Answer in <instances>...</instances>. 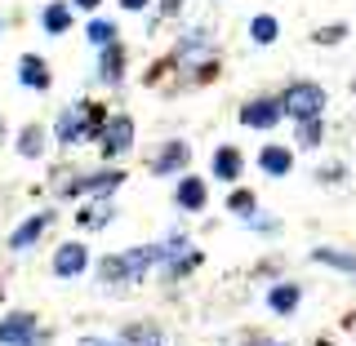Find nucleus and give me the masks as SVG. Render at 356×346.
I'll use <instances>...</instances> for the list:
<instances>
[{
	"label": "nucleus",
	"mask_w": 356,
	"mask_h": 346,
	"mask_svg": "<svg viewBox=\"0 0 356 346\" xmlns=\"http://www.w3.org/2000/svg\"><path fill=\"white\" fill-rule=\"evenodd\" d=\"M120 342H125V346H161V333H156V329H129Z\"/></svg>",
	"instance_id": "obj_20"
},
{
	"label": "nucleus",
	"mask_w": 356,
	"mask_h": 346,
	"mask_svg": "<svg viewBox=\"0 0 356 346\" xmlns=\"http://www.w3.org/2000/svg\"><path fill=\"white\" fill-rule=\"evenodd\" d=\"M76 5H81V9H94V5H98V0H76Z\"/></svg>",
	"instance_id": "obj_30"
},
{
	"label": "nucleus",
	"mask_w": 356,
	"mask_h": 346,
	"mask_svg": "<svg viewBox=\"0 0 356 346\" xmlns=\"http://www.w3.org/2000/svg\"><path fill=\"white\" fill-rule=\"evenodd\" d=\"M67 27H72V5H49L44 9V31L58 36V31H67Z\"/></svg>",
	"instance_id": "obj_13"
},
{
	"label": "nucleus",
	"mask_w": 356,
	"mask_h": 346,
	"mask_svg": "<svg viewBox=\"0 0 356 346\" xmlns=\"http://www.w3.org/2000/svg\"><path fill=\"white\" fill-rule=\"evenodd\" d=\"M81 346H125V342H120V338H107V342L103 338H85Z\"/></svg>",
	"instance_id": "obj_26"
},
{
	"label": "nucleus",
	"mask_w": 356,
	"mask_h": 346,
	"mask_svg": "<svg viewBox=\"0 0 356 346\" xmlns=\"http://www.w3.org/2000/svg\"><path fill=\"white\" fill-rule=\"evenodd\" d=\"M156 262V249H129V253H120V266H125V280H138L143 271Z\"/></svg>",
	"instance_id": "obj_8"
},
{
	"label": "nucleus",
	"mask_w": 356,
	"mask_h": 346,
	"mask_svg": "<svg viewBox=\"0 0 356 346\" xmlns=\"http://www.w3.org/2000/svg\"><path fill=\"white\" fill-rule=\"evenodd\" d=\"M321 107H325V94H321L316 85H289L285 98H281V111L294 120H316Z\"/></svg>",
	"instance_id": "obj_2"
},
{
	"label": "nucleus",
	"mask_w": 356,
	"mask_h": 346,
	"mask_svg": "<svg viewBox=\"0 0 356 346\" xmlns=\"http://www.w3.org/2000/svg\"><path fill=\"white\" fill-rule=\"evenodd\" d=\"M120 5H125V9H143V5H147V0H120Z\"/></svg>",
	"instance_id": "obj_29"
},
{
	"label": "nucleus",
	"mask_w": 356,
	"mask_h": 346,
	"mask_svg": "<svg viewBox=\"0 0 356 346\" xmlns=\"http://www.w3.org/2000/svg\"><path fill=\"white\" fill-rule=\"evenodd\" d=\"M178 5H183V0H161V9H165V14H174Z\"/></svg>",
	"instance_id": "obj_28"
},
{
	"label": "nucleus",
	"mask_w": 356,
	"mask_h": 346,
	"mask_svg": "<svg viewBox=\"0 0 356 346\" xmlns=\"http://www.w3.org/2000/svg\"><path fill=\"white\" fill-rule=\"evenodd\" d=\"M178 205H183V209H200V205H205V182H200V178H183V182H178Z\"/></svg>",
	"instance_id": "obj_10"
},
{
	"label": "nucleus",
	"mask_w": 356,
	"mask_h": 346,
	"mask_svg": "<svg viewBox=\"0 0 356 346\" xmlns=\"http://www.w3.org/2000/svg\"><path fill=\"white\" fill-rule=\"evenodd\" d=\"M272 306H276V311H294V306H298V288H294V284L272 288Z\"/></svg>",
	"instance_id": "obj_17"
},
{
	"label": "nucleus",
	"mask_w": 356,
	"mask_h": 346,
	"mask_svg": "<svg viewBox=\"0 0 356 346\" xmlns=\"http://www.w3.org/2000/svg\"><path fill=\"white\" fill-rule=\"evenodd\" d=\"M321 133H325V129H321V120H303V129H298V142H303V147H316Z\"/></svg>",
	"instance_id": "obj_24"
},
{
	"label": "nucleus",
	"mask_w": 356,
	"mask_h": 346,
	"mask_svg": "<svg viewBox=\"0 0 356 346\" xmlns=\"http://www.w3.org/2000/svg\"><path fill=\"white\" fill-rule=\"evenodd\" d=\"M107 222H111V209L107 205H94V209H85V214H81V227L85 231H98V227H107Z\"/></svg>",
	"instance_id": "obj_16"
},
{
	"label": "nucleus",
	"mask_w": 356,
	"mask_h": 346,
	"mask_svg": "<svg viewBox=\"0 0 356 346\" xmlns=\"http://www.w3.org/2000/svg\"><path fill=\"white\" fill-rule=\"evenodd\" d=\"M18 80L27 85V89H44V85H49V67L27 53V58H22V67H18Z\"/></svg>",
	"instance_id": "obj_7"
},
{
	"label": "nucleus",
	"mask_w": 356,
	"mask_h": 346,
	"mask_svg": "<svg viewBox=\"0 0 356 346\" xmlns=\"http://www.w3.org/2000/svg\"><path fill=\"white\" fill-rule=\"evenodd\" d=\"M134 147V120L129 116H111L103 129H98V151L103 155H120Z\"/></svg>",
	"instance_id": "obj_3"
},
{
	"label": "nucleus",
	"mask_w": 356,
	"mask_h": 346,
	"mask_svg": "<svg viewBox=\"0 0 356 346\" xmlns=\"http://www.w3.org/2000/svg\"><path fill=\"white\" fill-rule=\"evenodd\" d=\"M232 209H236V214H250V209H254V196L250 191H236V196H232Z\"/></svg>",
	"instance_id": "obj_25"
},
{
	"label": "nucleus",
	"mask_w": 356,
	"mask_h": 346,
	"mask_svg": "<svg viewBox=\"0 0 356 346\" xmlns=\"http://www.w3.org/2000/svg\"><path fill=\"white\" fill-rule=\"evenodd\" d=\"M263 169L281 178V173H289V169H294V155H289L285 147H267V151H263Z\"/></svg>",
	"instance_id": "obj_11"
},
{
	"label": "nucleus",
	"mask_w": 356,
	"mask_h": 346,
	"mask_svg": "<svg viewBox=\"0 0 356 346\" xmlns=\"http://www.w3.org/2000/svg\"><path fill=\"white\" fill-rule=\"evenodd\" d=\"M18 151L27 155V160H31V155H40L44 151V133L36 125H27V129H22V138H18Z\"/></svg>",
	"instance_id": "obj_14"
},
{
	"label": "nucleus",
	"mask_w": 356,
	"mask_h": 346,
	"mask_svg": "<svg viewBox=\"0 0 356 346\" xmlns=\"http://www.w3.org/2000/svg\"><path fill=\"white\" fill-rule=\"evenodd\" d=\"M125 182V173H98V178H89V191H98V196H107V191H116V187Z\"/></svg>",
	"instance_id": "obj_18"
},
{
	"label": "nucleus",
	"mask_w": 356,
	"mask_h": 346,
	"mask_svg": "<svg viewBox=\"0 0 356 346\" xmlns=\"http://www.w3.org/2000/svg\"><path fill=\"white\" fill-rule=\"evenodd\" d=\"M187 155H192V151H187L183 142H174V147L156 160V173H170V169H178V164H187Z\"/></svg>",
	"instance_id": "obj_15"
},
{
	"label": "nucleus",
	"mask_w": 356,
	"mask_h": 346,
	"mask_svg": "<svg viewBox=\"0 0 356 346\" xmlns=\"http://www.w3.org/2000/svg\"><path fill=\"white\" fill-rule=\"evenodd\" d=\"M214 173L222 178V182H232V178H236V173H241V155H236V151H232V147H222V151L214 155Z\"/></svg>",
	"instance_id": "obj_12"
},
{
	"label": "nucleus",
	"mask_w": 356,
	"mask_h": 346,
	"mask_svg": "<svg viewBox=\"0 0 356 346\" xmlns=\"http://www.w3.org/2000/svg\"><path fill=\"white\" fill-rule=\"evenodd\" d=\"M31 338H36V320H31V315L0 320V342H5V346H27Z\"/></svg>",
	"instance_id": "obj_4"
},
{
	"label": "nucleus",
	"mask_w": 356,
	"mask_h": 346,
	"mask_svg": "<svg viewBox=\"0 0 356 346\" xmlns=\"http://www.w3.org/2000/svg\"><path fill=\"white\" fill-rule=\"evenodd\" d=\"M44 227H49V218H27V222L14 231V249H31V244L44 236Z\"/></svg>",
	"instance_id": "obj_9"
},
{
	"label": "nucleus",
	"mask_w": 356,
	"mask_h": 346,
	"mask_svg": "<svg viewBox=\"0 0 356 346\" xmlns=\"http://www.w3.org/2000/svg\"><path fill=\"white\" fill-rule=\"evenodd\" d=\"M241 120H245V125H254V129H272L276 120H281V107H276V103H250V107L241 111Z\"/></svg>",
	"instance_id": "obj_5"
},
{
	"label": "nucleus",
	"mask_w": 356,
	"mask_h": 346,
	"mask_svg": "<svg viewBox=\"0 0 356 346\" xmlns=\"http://www.w3.org/2000/svg\"><path fill=\"white\" fill-rule=\"evenodd\" d=\"M339 36H343V27H330V31H321L316 40H325V44H334V40H339Z\"/></svg>",
	"instance_id": "obj_27"
},
{
	"label": "nucleus",
	"mask_w": 356,
	"mask_h": 346,
	"mask_svg": "<svg viewBox=\"0 0 356 346\" xmlns=\"http://www.w3.org/2000/svg\"><path fill=\"white\" fill-rule=\"evenodd\" d=\"M89 40L107 49V44H116V27H111V22H89Z\"/></svg>",
	"instance_id": "obj_21"
},
{
	"label": "nucleus",
	"mask_w": 356,
	"mask_h": 346,
	"mask_svg": "<svg viewBox=\"0 0 356 346\" xmlns=\"http://www.w3.org/2000/svg\"><path fill=\"white\" fill-rule=\"evenodd\" d=\"M250 36L259 40V44H272V40H276V18H267V14H263V18H254Z\"/></svg>",
	"instance_id": "obj_19"
},
{
	"label": "nucleus",
	"mask_w": 356,
	"mask_h": 346,
	"mask_svg": "<svg viewBox=\"0 0 356 346\" xmlns=\"http://www.w3.org/2000/svg\"><path fill=\"white\" fill-rule=\"evenodd\" d=\"M103 80H120V49L116 44H107V53H103Z\"/></svg>",
	"instance_id": "obj_22"
},
{
	"label": "nucleus",
	"mask_w": 356,
	"mask_h": 346,
	"mask_svg": "<svg viewBox=\"0 0 356 346\" xmlns=\"http://www.w3.org/2000/svg\"><path fill=\"white\" fill-rule=\"evenodd\" d=\"M98 125H103V107H94V103H81V107H67L63 116H58V142L63 147H72V142H81L85 133H94Z\"/></svg>",
	"instance_id": "obj_1"
},
{
	"label": "nucleus",
	"mask_w": 356,
	"mask_h": 346,
	"mask_svg": "<svg viewBox=\"0 0 356 346\" xmlns=\"http://www.w3.org/2000/svg\"><path fill=\"white\" fill-rule=\"evenodd\" d=\"M316 262H330V266H339V271H356V258H343V253H334V249H321Z\"/></svg>",
	"instance_id": "obj_23"
},
{
	"label": "nucleus",
	"mask_w": 356,
	"mask_h": 346,
	"mask_svg": "<svg viewBox=\"0 0 356 346\" xmlns=\"http://www.w3.org/2000/svg\"><path fill=\"white\" fill-rule=\"evenodd\" d=\"M85 249H81V244H63V249H58V258H54V271H58V275H81L85 271Z\"/></svg>",
	"instance_id": "obj_6"
}]
</instances>
